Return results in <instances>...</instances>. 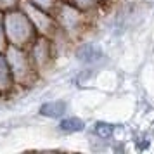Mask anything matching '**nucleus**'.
<instances>
[{
  "label": "nucleus",
  "mask_w": 154,
  "mask_h": 154,
  "mask_svg": "<svg viewBox=\"0 0 154 154\" xmlns=\"http://www.w3.org/2000/svg\"><path fill=\"white\" fill-rule=\"evenodd\" d=\"M76 57H78V61H82L83 64L90 66V64L99 63V61H100L102 52H100L99 47L92 45V43H83V45L80 47V50L76 52Z\"/></svg>",
  "instance_id": "8"
},
{
  "label": "nucleus",
  "mask_w": 154,
  "mask_h": 154,
  "mask_svg": "<svg viewBox=\"0 0 154 154\" xmlns=\"http://www.w3.org/2000/svg\"><path fill=\"white\" fill-rule=\"evenodd\" d=\"M21 9L26 12V16H28L29 21H31V24L35 26L38 36H47V38L52 40V38H56L59 35V29H57L56 19H54L52 12H47L43 9L35 7V5H31L26 0H23Z\"/></svg>",
  "instance_id": "5"
},
{
  "label": "nucleus",
  "mask_w": 154,
  "mask_h": 154,
  "mask_svg": "<svg viewBox=\"0 0 154 154\" xmlns=\"http://www.w3.org/2000/svg\"><path fill=\"white\" fill-rule=\"evenodd\" d=\"M52 16L56 19L59 33L64 38H68L71 43L80 42L94 23V16L87 14L85 11L69 4L68 0H61L59 5L54 9Z\"/></svg>",
  "instance_id": "1"
},
{
  "label": "nucleus",
  "mask_w": 154,
  "mask_h": 154,
  "mask_svg": "<svg viewBox=\"0 0 154 154\" xmlns=\"http://www.w3.org/2000/svg\"><path fill=\"white\" fill-rule=\"evenodd\" d=\"M17 92H19V88L14 82L11 66L7 63V57H5L4 52H0V100L14 97Z\"/></svg>",
  "instance_id": "6"
},
{
  "label": "nucleus",
  "mask_w": 154,
  "mask_h": 154,
  "mask_svg": "<svg viewBox=\"0 0 154 154\" xmlns=\"http://www.w3.org/2000/svg\"><path fill=\"white\" fill-rule=\"evenodd\" d=\"M26 2H29L31 5H35V7H38V9L47 11V12H54V9L59 5L61 0H26Z\"/></svg>",
  "instance_id": "11"
},
{
  "label": "nucleus",
  "mask_w": 154,
  "mask_h": 154,
  "mask_svg": "<svg viewBox=\"0 0 154 154\" xmlns=\"http://www.w3.org/2000/svg\"><path fill=\"white\" fill-rule=\"evenodd\" d=\"M4 24H5V35H7L9 45L28 49L33 43V40L38 36L35 26L31 24L29 17L21 7L5 12L4 14Z\"/></svg>",
  "instance_id": "3"
},
{
  "label": "nucleus",
  "mask_w": 154,
  "mask_h": 154,
  "mask_svg": "<svg viewBox=\"0 0 154 154\" xmlns=\"http://www.w3.org/2000/svg\"><path fill=\"white\" fill-rule=\"evenodd\" d=\"M92 130H94V133L97 135L99 139H107V137H111V133L114 132V126L107 125V123H95Z\"/></svg>",
  "instance_id": "12"
},
{
  "label": "nucleus",
  "mask_w": 154,
  "mask_h": 154,
  "mask_svg": "<svg viewBox=\"0 0 154 154\" xmlns=\"http://www.w3.org/2000/svg\"><path fill=\"white\" fill-rule=\"evenodd\" d=\"M9 47L7 35H5V24H4V12H0V52H5Z\"/></svg>",
  "instance_id": "14"
},
{
  "label": "nucleus",
  "mask_w": 154,
  "mask_h": 154,
  "mask_svg": "<svg viewBox=\"0 0 154 154\" xmlns=\"http://www.w3.org/2000/svg\"><path fill=\"white\" fill-rule=\"evenodd\" d=\"M102 2H104V5L107 7V5H111L112 2H116V0H102Z\"/></svg>",
  "instance_id": "15"
},
{
  "label": "nucleus",
  "mask_w": 154,
  "mask_h": 154,
  "mask_svg": "<svg viewBox=\"0 0 154 154\" xmlns=\"http://www.w3.org/2000/svg\"><path fill=\"white\" fill-rule=\"evenodd\" d=\"M4 54L7 57V63L11 66L12 76H14V82L17 85L19 92L28 90V88H31L33 85H36L42 80L35 63H33V59L29 56L28 49L9 45Z\"/></svg>",
  "instance_id": "2"
},
{
  "label": "nucleus",
  "mask_w": 154,
  "mask_h": 154,
  "mask_svg": "<svg viewBox=\"0 0 154 154\" xmlns=\"http://www.w3.org/2000/svg\"><path fill=\"white\" fill-rule=\"evenodd\" d=\"M57 130L61 133H78L85 130V121L83 119L76 118V116H63L59 119V125H57Z\"/></svg>",
  "instance_id": "9"
},
{
  "label": "nucleus",
  "mask_w": 154,
  "mask_h": 154,
  "mask_svg": "<svg viewBox=\"0 0 154 154\" xmlns=\"http://www.w3.org/2000/svg\"><path fill=\"white\" fill-rule=\"evenodd\" d=\"M23 4V0H0V12H9V11H14L19 9Z\"/></svg>",
  "instance_id": "13"
},
{
  "label": "nucleus",
  "mask_w": 154,
  "mask_h": 154,
  "mask_svg": "<svg viewBox=\"0 0 154 154\" xmlns=\"http://www.w3.org/2000/svg\"><path fill=\"white\" fill-rule=\"evenodd\" d=\"M68 2L73 4V5H76L78 9L85 11L87 14L94 16V17L99 14V11H102L106 7L102 0H68Z\"/></svg>",
  "instance_id": "10"
},
{
  "label": "nucleus",
  "mask_w": 154,
  "mask_h": 154,
  "mask_svg": "<svg viewBox=\"0 0 154 154\" xmlns=\"http://www.w3.org/2000/svg\"><path fill=\"white\" fill-rule=\"evenodd\" d=\"M29 56L35 63L36 69L40 73V76H43L45 73H49L52 69V66L57 59V52L54 47V42L47 38V36H36L33 43L28 47Z\"/></svg>",
  "instance_id": "4"
},
{
  "label": "nucleus",
  "mask_w": 154,
  "mask_h": 154,
  "mask_svg": "<svg viewBox=\"0 0 154 154\" xmlns=\"http://www.w3.org/2000/svg\"><path fill=\"white\" fill-rule=\"evenodd\" d=\"M40 114L50 119H61L68 114V102L64 100H49L40 106Z\"/></svg>",
  "instance_id": "7"
}]
</instances>
